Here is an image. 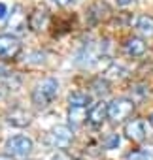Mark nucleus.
Masks as SVG:
<instances>
[{
    "instance_id": "obj_11",
    "label": "nucleus",
    "mask_w": 153,
    "mask_h": 160,
    "mask_svg": "<svg viewBox=\"0 0 153 160\" xmlns=\"http://www.w3.org/2000/svg\"><path fill=\"white\" fill-rule=\"evenodd\" d=\"M49 23V12L45 8H36L29 15V28L34 32H42Z\"/></svg>"
},
{
    "instance_id": "obj_8",
    "label": "nucleus",
    "mask_w": 153,
    "mask_h": 160,
    "mask_svg": "<svg viewBox=\"0 0 153 160\" xmlns=\"http://www.w3.org/2000/svg\"><path fill=\"white\" fill-rule=\"evenodd\" d=\"M6 122L12 126H17V128H25L32 122V115L23 108H13L6 113Z\"/></svg>"
},
{
    "instance_id": "obj_7",
    "label": "nucleus",
    "mask_w": 153,
    "mask_h": 160,
    "mask_svg": "<svg viewBox=\"0 0 153 160\" xmlns=\"http://www.w3.org/2000/svg\"><path fill=\"white\" fill-rule=\"evenodd\" d=\"M125 136L130 139V141H144L145 136H147V128H145V122L142 119H132L130 122L125 124Z\"/></svg>"
},
{
    "instance_id": "obj_2",
    "label": "nucleus",
    "mask_w": 153,
    "mask_h": 160,
    "mask_svg": "<svg viewBox=\"0 0 153 160\" xmlns=\"http://www.w3.org/2000/svg\"><path fill=\"white\" fill-rule=\"evenodd\" d=\"M72 141H74V132L70 126H64V124L51 128L49 134L45 136V145L51 149H59V151H64L66 147H70Z\"/></svg>"
},
{
    "instance_id": "obj_9",
    "label": "nucleus",
    "mask_w": 153,
    "mask_h": 160,
    "mask_svg": "<svg viewBox=\"0 0 153 160\" xmlns=\"http://www.w3.org/2000/svg\"><path fill=\"white\" fill-rule=\"evenodd\" d=\"M106 119H108V104H106L104 100L93 104L91 109H89V115H87L89 124H93V126H102Z\"/></svg>"
},
{
    "instance_id": "obj_17",
    "label": "nucleus",
    "mask_w": 153,
    "mask_h": 160,
    "mask_svg": "<svg viewBox=\"0 0 153 160\" xmlns=\"http://www.w3.org/2000/svg\"><path fill=\"white\" fill-rule=\"evenodd\" d=\"M125 160H153V145H147V147L129 152Z\"/></svg>"
},
{
    "instance_id": "obj_18",
    "label": "nucleus",
    "mask_w": 153,
    "mask_h": 160,
    "mask_svg": "<svg viewBox=\"0 0 153 160\" xmlns=\"http://www.w3.org/2000/svg\"><path fill=\"white\" fill-rule=\"evenodd\" d=\"M127 75V70L123 68V66H119V64H112L108 70H106V73H104V79L108 81V79H123Z\"/></svg>"
},
{
    "instance_id": "obj_5",
    "label": "nucleus",
    "mask_w": 153,
    "mask_h": 160,
    "mask_svg": "<svg viewBox=\"0 0 153 160\" xmlns=\"http://www.w3.org/2000/svg\"><path fill=\"white\" fill-rule=\"evenodd\" d=\"M21 53V42L15 34H0V58L15 60Z\"/></svg>"
},
{
    "instance_id": "obj_19",
    "label": "nucleus",
    "mask_w": 153,
    "mask_h": 160,
    "mask_svg": "<svg viewBox=\"0 0 153 160\" xmlns=\"http://www.w3.org/2000/svg\"><path fill=\"white\" fill-rule=\"evenodd\" d=\"M119 143H121L119 134H108V138L104 139V147L106 149H115V147H119Z\"/></svg>"
},
{
    "instance_id": "obj_1",
    "label": "nucleus",
    "mask_w": 153,
    "mask_h": 160,
    "mask_svg": "<svg viewBox=\"0 0 153 160\" xmlns=\"http://www.w3.org/2000/svg\"><path fill=\"white\" fill-rule=\"evenodd\" d=\"M57 94H59V81L55 77H45L32 89L30 98L38 109H44L57 98Z\"/></svg>"
},
{
    "instance_id": "obj_15",
    "label": "nucleus",
    "mask_w": 153,
    "mask_h": 160,
    "mask_svg": "<svg viewBox=\"0 0 153 160\" xmlns=\"http://www.w3.org/2000/svg\"><path fill=\"white\" fill-rule=\"evenodd\" d=\"M87 108H70L68 109V121L72 126H82L85 121H87Z\"/></svg>"
},
{
    "instance_id": "obj_25",
    "label": "nucleus",
    "mask_w": 153,
    "mask_h": 160,
    "mask_svg": "<svg viewBox=\"0 0 153 160\" xmlns=\"http://www.w3.org/2000/svg\"><path fill=\"white\" fill-rule=\"evenodd\" d=\"M0 160H12V156L6 152V154H0Z\"/></svg>"
},
{
    "instance_id": "obj_13",
    "label": "nucleus",
    "mask_w": 153,
    "mask_h": 160,
    "mask_svg": "<svg viewBox=\"0 0 153 160\" xmlns=\"http://www.w3.org/2000/svg\"><path fill=\"white\" fill-rule=\"evenodd\" d=\"M27 25H29V19H27V15L23 13V10L17 6V8L13 10L12 17H10V28H12L13 32H23V30L27 28Z\"/></svg>"
},
{
    "instance_id": "obj_4",
    "label": "nucleus",
    "mask_w": 153,
    "mask_h": 160,
    "mask_svg": "<svg viewBox=\"0 0 153 160\" xmlns=\"http://www.w3.org/2000/svg\"><path fill=\"white\" fill-rule=\"evenodd\" d=\"M32 149H34V143L27 136H13L6 141V152L10 156L23 158V156H29L32 152Z\"/></svg>"
},
{
    "instance_id": "obj_26",
    "label": "nucleus",
    "mask_w": 153,
    "mask_h": 160,
    "mask_svg": "<svg viewBox=\"0 0 153 160\" xmlns=\"http://www.w3.org/2000/svg\"><path fill=\"white\" fill-rule=\"evenodd\" d=\"M149 122H151V126H153V113L149 115Z\"/></svg>"
},
{
    "instance_id": "obj_10",
    "label": "nucleus",
    "mask_w": 153,
    "mask_h": 160,
    "mask_svg": "<svg viewBox=\"0 0 153 160\" xmlns=\"http://www.w3.org/2000/svg\"><path fill=\"white\" fill-rule=\"evenodd\" d=\"M110 15H112V10H110V6H108L106 2H95V4L87 10V19H89V23H93V25L106 21Z\"/></svg>"
},
{
    "instance_id": "obj_14",
    "label": "nucleus",
    "mask_w": 153,
    "mask_h": 160,
    "mask_svg": "<svg viewBox=\"0 0 153 160\" xmlns=\"http://www.w3.org/2000/svg\"><path fill=\"white\" fill-rule=\"evenodd\" d=\"M68 104L70 108H87L91 104V94L83 91H74L68 96Z\"/></svg>"
},
{
    "instance_id": "obj_3",
    "label": "nucleus",
    "mask_w": 153,
    "mask_h": 160,
    "mask_svg": "<svg viewBox=\"0 0 153 160\" xmlns=\"http://www.w3.org/2000/svg\"><path fill=\"white\" fill-rule=\"evenodd\" d=\"M132 111H134V100H129V98H115L108 104V119L113 124L129 119Z\"/></svg>"
},
{
    "instance_id": "obj_6",
    "label": "nucleus",
    "mask_w": 153,
    "mask_h": 160,
    "mask_svg": "<svg viewBox=\"0 0 153 160\" xmlns=\"http://www.w3.org/2000/svg\"><path fill=\"white\" fill-rule=\"evenodd\" d=\"M104 53V45H100V42H89L87 45H83V49L78 55V64L80 66H91L95 64L100 55Z\"/></svg>"
},
{
    "instance_id": "obj_23",
    "label": "nucleus",
    "mask_w": 153,
    "mask_h": 160,
    "mask_svg": "<svg viewBox=\"0 0 153 160\" xmlns=\"http://www.w3.org/2000/svg\"><path fill=\"white\" fill-rule=\"evenodd\" d=\"M53 4H57V6H70V4H74L76 0H51Z\"/></svg>"
},
{
    "instance_id": "obj_24",
    "label": "nucleus",
    "mask_w": 153,
    "mask_h": 160,
    "mask_svg": "<svg viewBox=\"0 0 153 160\" xmlns=\"http://www.w3.org/2000/svg\"><path fill=\"white\" fill-rule=\"evenodd\" d=\"M136 0H117V6H125V4H134Z\"/></svg>"
},
{
    "instance_id": "obj_21",
    "label": "nucleus",
    "mask_w": 153,
    "mask_h": 160,
    "mask_svg": "<svg viewBox=\"0 0 153 160\" xmlns=\"http://www.w3.org/2000/svg\"><path fill=\"white\" fill-rule=\"evenodd\" d=\"M8 15H10V8H8V4H4V2H0V21H4V19H8Z\"/></svg>"
},
{
    "instance_id": "obj_12",
    "label": "nucleus",
    "mask_w": 153,
    "mask_h": 160,
    "mask_svg": "<svg viewBox=\"0 0 153 160\" xmlns=\"http://www.w3.org/2000/svg\"><path fill=\"white\" fill-rule=\"evenodd\" d=\"M145 49H147L145 42L142 38H138V36H132V38H129L125 42V51H127L129 57H134V58L144 57L145 55Z\"/></svg>"
},
{
    "instance_id": "obj_16",
    "label": "nucleus",
    "mask_w": 153,
    "mask_h": 160,
    "mask_svg": "<svg viewBox=\"0 0 153 160\" xmlns=\"http://www.w3.org/2000/svg\"><path fill=\"white\" fill-rule=\"evenodd\" d=\"M136 30L145 38H153V17L151 15H140L136 21Z\"/></svg>"
},
{
    "instance_id": "obj_20",
    "label": "nucleus",
    "mask_w": 153,
    "mask_h": 160,
    "mask_svg": "<svg viewBox=\"0 0 153 160\" xmlns=\"http://www.w3.org/2000/svg\"><path fill=\"white\" fill-rule=\"evenodd\" d=\"M93 87H95V92H100V94H104V92H108L110 89H108V81L106 79H95L93 81Z\"/></svg>"
},
{
    "instance_id": "obj_22",
    "label": "nucleus",
    "mask_w": 153,
    "mask_h": 160,
    "mask_svg": "<svg viewBox=\"0 0 153 160\" xmlns=\"http://www.w3.org/2000/svg\"><path fill=\"white\" fill-rule=\"evenodd\" d=\"M53 160H72V156L66 151H57L55 156H53Z\"/></svg>"
}]
</instances>
